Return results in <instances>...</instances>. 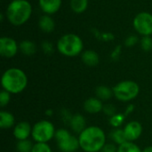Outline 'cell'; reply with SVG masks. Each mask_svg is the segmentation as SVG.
<instances>
[{
	"label": "cell",
	"instance_id": "cell-1",
	"mask_svg": "<svg viewBox=\"0 0 152 152\" xmlns=\"http://www.w3.org/2000/svg\"><path fill=\"white\" fill-rule=\"evenodd\" d=\"M80 148L86 152H100L106 144L104 131L99 126H88L78 135Z\"/></svg>",
	"mask_w": 152,
	"mask_h": 152
},
{
	"label": "cell",
	"instance_id": "cell-2",
	"mask_svg": "<svg viewBox=\"0 0 152 152\" xmlns=\"http://www.w3.org/2000/svg\"><path fill=\"white\" fill-rule=\"evenodd\" d=\"M1 85L3 90L11 94H18L25 90L28 86V77L23 70L18 68L6 69L2 75Z\"/></svg>",
	"mask_w": 152,
	"mask_h": 152
},
{
	"label": "cell",
	"instance_id": "cell-3",
	"mask_svg": "<svg viewBox=\"0 0 152 152\" xmlns=\"http://www.w3.org/2000/svg\"><path fill=\"white\" fill-rule=\"evenodd\" d=\"M31 13L32 7L27 0H12L6 9V17L14 26H20L27 22Z\"/></svg>",
	"mask_w": 152,
	"mask_h": 152
},
{
	"label": "cell",
	"instance_id": "cell-4",
	"mask_svg": "<svg viewBox=\"0 0 152 152\" xmlns=\"http://www.w3.org/2000/svg\"><path fill=\"white\" fill-rule=\"evenodd\" d=\"M83 41L76 34H66L62 36L57 43V49L60 53L67 57L78 55L83 51Z\"/></svg>",
	"mask_w": 152,
	"mask_h": 152
},
{
	"label": "cell",
	"instance_id": "cell-5",
	"mask_svg": "<svg viewBox=\"0 0 152 152\" xmlns=\"http://www.w3.org/2000/svg\"><path fill=\"white\" fill-rule=\"evenodd\" d=\"M115 98L120 102H130L135 99L139 93L140 87L137 83L132 80H124L118 83L113 88Z\"/></svg>",
	"mask_w": 152,
	"mask_h": 152
},
{
	"label": "cell",
	"instance_id": "cell-6",
	"mask_svg": "<svg viewBox=\"0 0 152 152\" xmlns=\"http://www.w3.org/2000/svg\"><path fill=\"white\" fill-rule=\"evenodd\" d=\"M55 128L52 122L48 120H40L32 126L31 136L36 142L47 143L55 135Z\"/></svg>",
	"mask_w": 152,
	"mask_h": 152
},
{
	"label": "cell",
	"instance_id": "cell-7",
	"mask_svg": "<svg viewBox=\"0 0 152 152\" xmlns=\"http://www.w3.org/2000/svg\"><path fill=\"white\" fill-rule=\"evenodd\" d=\"M134 29L140 34L144 36L152 35V14L147 12L138 13L133 21Z\"/></svg>",
	"mask_w": 152,
	"mask_h": 152
},
{
	"label": "cell",
	"instance_id": "cell-8",
	"mask_svg": "<svg viewBox=\"0 0 152 152\" xmlns=\"http://www.w3.org/2000/svg\"><path fill=\"white\" fill-rule=\"evenodd\" d=\"M19 45L12 37H3L0 38V54L4 58H12L16 55Z\"/></svg>",
	"mask_w": 152,
	"mask_h": 152
},
{
	"label": "cell",
	"instance_id": "cell-9",
	"mask_svg": "<svg viewBox=\"0 0 152 152\" xmlns=\"http://www.w3.org/2000/svg\"><path fill=\"white\" fill-rule=\"evenodd\" d=\"M127 142H134L142 134V126L138 121H130L123 128Z\"/></svg>",
	"mask_w": 152,
	"mask_h": 152
},
{
	"label": "cell",
	"instance_id": "cell-10",
	"mask_svg": "<svg viewBox=\"0 0 152 152\" xmlns=\"http://www.w3.org/2000/svg\"><path fill=\"white\" fill-rule=\"evenodd\" d=\"M32 127L27 121H21L15 125L13 128V136L18 141L28 140V138L31 135Z\"/></svg>",
	"mask_w": 152,
	"mask_h": 152
},
{
	"label": "cell",
	"instance_id": "cell-11",
	"mask_svg": "<svg viewBox=\"0 0 152 152\" xmlns=\"http://www.w3.org/2000/svg\"><path fill=\"white\" fill-rule=\"evenodd\" d=\"M102 101L97 97H91L86 100L84 102V110L90 114H97L102 111L103 110Z\"/></svg>",
	"mask_w": 152,
	"mask_h": 152
},
{
	"label": "cell",
	"instance_id": "cell-12",
	"mask_svg": "<svg viewBox=\"0 0 152 152\" xmlns=\"http://www.w3.org/2000/svg\"><path fill=\"white\" fill-rule=\"evenodd\" d=\"M58 147L60 151L62 152H76L78 148H80L78 138L71 135L68 139L58 142Z\"/></svg>",
	"mask_w": 152,
	"mask_h": 152
},
{
	"label": "cell",
	"instance_id": "cell-13",
	"mask_svg": "<svg viewBox=\"0 0 152 152\" xmlns=\"http://www.w3.org/2000/svg\"><path fill=\"white\" fill-rule=\"evenodd\" d=\"M61 5V0H39V6L41 10L48 14H53L59 11Z\"/></svg>",
	"mask_w": 152,
	"mask_h": 152
},
{
	"label": "cell",
	"instance_id": "cell-14",
	"mask_svg": "<svg viewBox=\"0 0 152 152\" xmlns=\"http://www.w3.org/2000/svg\"><path fill=\"white\" fill-rule=\"evenodd\" d=\"M69 124L72 131L78 134L86 128V120L81 114H74Z\"/></svg>",
	"mask_w": 152,
	"mask_h": 152
},
{
	"label": "cell",
	"instance_id": "cell-15",
	"mask_svg": "<svg viewBox=\"0 0 152 152\" xmlns=\"http://www.w3.org/2000/svg\"><path fill=\"white\" fill-rule=\"evenodd\" d=\"M81 59H82V61L89 67H94V66L98 65V63L100 61L98 53L93 50L85 51L82 53Z\"/></svg>",
	"mask_w": 152,
	"mask_h": 152
},
{
	"label": "cell",
	"instance_id": "cell-16",
	"mask_svg": "<svg viewBox=\"0 0 152 152\" xmlns=\"http://www.w3.org/2000/svg\"><path fill=\"white\" fill-rule=\"evenodd\" d=\"M38 26L42 31L50 33L54 29L55 23H54L53 19L50 15L45 14V15H43L40 17L39 21H38Z\"/></svg>",
	"mask_w": 152,
	"mask_h": 152
},
{
	"label": "cell",
	"instance_id": "cell-17",
	"mask_svg": "<svg viewBox=\"0 0 152 152\" xmlns=\"http://www.w3.org/2000/svg\"><path fill=\"white\" fill-rule=\"evenodd\" d=\"M14 117L6 110L0 111V127L2 129H9L14 126Z\"/></svg>",
	"mask_w": 152,
	"mask_h": 152
},
{
	"label": "cell",
	"instance_id": "cell-18",
	"mask_svg": "<svg viewBox=\"0 0 152 152\" xmlns=\"http://www.w3.org/2000/svg\"><path fill=\"white\" fill-rule=\"evenodd\" d=\"M96 97L99 98L101 101H108L110 100L114 94L113 90L106 86H99L95 89Z\"/></svg>",
	"mask_w": 152,
	"mask_h": 152
},
{
	"label": "cell",
	"instance_id": "cell-19",
	"mask_svg": "<svg viewBox=\"0 0 152 152\" xmlns=\"http://www.w3.org/2000/svg\"><path fill=\"white\" fill-rule=\"evenodd\" d=\"M19 49L20 50V52L23 54H25L27 56H31L36 53L37 46H36V44L34 42H32V41L23 40L19 45Z\"/></svg>",
	"mask_w": 152,
	"mask_h": 152
},
{
	"label": "cell",
	"instance_id": "cell-20",
	"mask_svg": "<svg viewBox=\"0 0 152 152\" xmlns=\"http://www.w3.org/2000/svg\"><path fill=\"white\" fill-rule=\"evenodd\" d=\"M110 138L111 140L118 145H121L123 143H125L126 142H127L124 129L119 128H115L111 131L110 133Z\"/></svg>",
	"mask_w": 152,
	"mask_h": 152
},
{
	"label": "cell",
	"instance_id": "cell-21",
	"mask_svg": "<svg viewBox=\"0 0 152 152\" xmlns=\"http://www.w3.org/2000/svg\"><path fill=\"white\" fill-rule=\"evenodd\" d=\"M88 6V0H70V7L76 13L84 12Z\"/></svg>",
	"mask_w": 152,
	"mask_h": 152
},
{
	"label": "cell",
	"instance_id": "cell-22",
	"mask_svg": "<svg viewBox=\"0 0 152 152\" xmlns=\"http://www.w3.org/2000/svg\"><path fill=\"white\" fill-rule=\"evenodd\" d=\"M118 152H142V151L134 142H126L125 143L118 145Z\"/></svg>",
	"mask_w": 152,
	"mask_h": 152
},
{
	"label": "cell",
	"instance_id": "cell-23",
	"mask_svg": "<svg viewBox=\"0 0 152 152\" xmlns=\"http://www.w3.org/2000/svg\"><path fill=\"white\" fill-rule=\"evenodd\" d=\"M34 144L29 140L18 141L16 145V150L18 152H31Z\"/></svg>",
	"mask_w": 152,
	"mask_h": 152
},
{
	"label": "cell",
	"instance_id": "cell-24",
	"mask_svg": "<svg viewBox=\"0 0 152 152\" xmlns=\"http://www.w3.org/2000/svg\"><path fill=\"white\" fill-rule=\"evenodd\" d=\"M125 119H126V115L124 113L123 114L117 113L116 115L110 118V123L114 128H119V126L124 123Z\"/></svg>",
	"mask_w": 152,
	"mask_h": 152
},
{
	"label": "cell",
	"instance_id": "cell-25",
	"mask_svg": "<svg viewBox=\"0 0 152 152\" xmlns=\"http://www.w3.org/2000/svg\"><path fill=\"white\" fill-rule=\"evenodd\" d=\"M72 134H70L69 131L64 129V128H61V129H58L55 133V135H54V138L56 139L57 142H61L66 139H68L69 137H70Z\"/></svg>",
	"mask_w": 152,
	"mask_h": 152
},
{
	"label": "cell",
	"instance_id": "cell-26",
	"mask_svg": "<svg viewBox=\"0 0 152 152\" xmlns=\"http://www.w3.org/2000/svg\"><path fill=\"white\" fill-rule=\"evenodd\" d=\"M31 152H52V149L47 143L36 142V144H34L33 146Z\"/></svg>",
	"mask_w": 152,
	"mask_h": 152
},
{
	"label": "cell",
	"instance_id": "cell-27",
	"mask_svg": "<svg viewBox=\"0 0 152 152\" xmlns=\"http://www.w3.org/2000/svg\"><path fill=\"white\" fill-rule=\"evenodd\" d=\"M11 100V94L5 90H2L0 93V106L2 108L8 105Z\"/></svg>",
	"mask_w": 152,
	"mask_h": 152
},
{
	"label": "cell",
	"instance_id": "cell-28",
	"mask_svg": "<svg viewBox=\"0 0 152 152\" xmlns=\"http://www.w3.org/2000/svg\"><path fill=\"white\" fill-rule=\"evenodd\" d=\"M141 46L146 52L151 50L152 38L151 37V36H144V37H142V38L141 40Z\"/></svg>",
	"mask_w": 152,
	"mask_h": 152
},
{
	"label": "cell",
	"instance_id": "cell-29",
	"mask_svg": "<svg viewBox=\"0 0 152 152\" xmlns=\"http://www.w3.org/2000/svg\"><path fill=\"white\" fill-rule=\"evenodd\" d=\"M102 111L104 112L105 115H107L108 117L111 118L112 116L116 115L117 114V110H116V107L112 104H105L103 106V110Z\"/></svg>",
	"mask_w": 152,
	"mask_h": 152
},
{
	"label": "cell",
	"instance_id": "cell-30",
	"mask_svg": "<svg viewBox=\"0 0 152 152\" xmlns=\"http://www.w3.org/2000/svg\"><path fill=\"white\" fill-rule=\"evenodd\" d=\"M101 152H118V147L113 143H106Z\"/></svg>",
	"mask_w": 152,
	"mask_h": 152
},
{
	"label": "cell",
	"instance_id": "cell-31",
	"mask_svg": "<svg viewBox=\"0 0 152 152\" xmlns=\"http://www.w3.org/2000/svg\"><path fill=\"white\" fill-rule=\"evenodd\" d=\"M42 48H43V50H44V52L45 53H52L53 52V45L51 43H49L48 41H45L42 44Z\"/></svg>",
	"mask_w": 152,
	"mask_h": 152
},
{
	"label": "cell",
	"instance_id": "cell-32",
	"mask_svg": "<svg viewBox=\"0 0 152 152\" xmlns=\"http://www.w3.org/2000/svg\"><path fill=\"white\" fill-rule=\"evenodd\" d=\"M138 42V38L135 36H130L126 39V46H133Z\"/></svg>",
	"mask_w": 152,
	"mask_h": 152
},
{
	"label": "cell",
	"instance_id": "cell-33",
	"mask_svg": "<svg viewBox=\"0 0 152 152\" xmlns=\"http://www.w3.org/2000/svg\"><path fill=\"white\" fill-rule=\"evenodd\" d=\"M72 116H73V115H71V114L69 113V110H61V118H63V120H64L65 122L69 123V121H70Z\"/></svg>",
	"mask_w": 152,
	"mask_h": 152
},
{
	"label": "cell",
	"instance_id": "cell-34",
	"mask_svg": "<svg viewBox=\"0 0 152 152\" xmlns=\"http://www.w3.org/2000/svg\"><path fill=\"white\" fill-rule=\"evenodd\" d=\"M134 104H129L127 107H126V111H125V115H126V116H128V115H130L133 111H134Z\"/></svg>",
	"mask_w": 152,
	"mask_h": 152
},
{
	"label": "cell",
	"instance_id": "cell-35",
	"mask_svg": "<svg viewBox=\"0 0 152 152\" xmlns=\"http://www.w3.org/2000/svg\"><path fill=\"white\" fill-rule=\"evenodd\" d=\"M45 115H46V116H48V117L53 116V110H46V111H45Z\"/></svg>",
	"mask_w": 152,
	"mask_h": 152
},
{
	"label": "cell",
	"instance_id": "cell-36",
	"mask_svg": "<svg viewBox=\"0 0 152 152\" xmlns=\"http://www.w3.org/2000/svg\"><path fill=\"white\" fill-rule=\"evenodd\" d=\"M142 152H152V146H148V147H146Z\"/></svg>",
	"mask_w": 152,
	"mask_h": 152
}]
</instances>
